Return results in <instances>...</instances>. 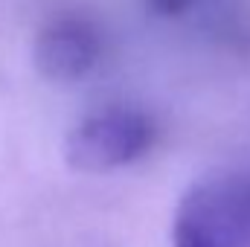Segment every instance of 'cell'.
<instances>
[{"label": "cell", "mask_w": 250, "mask_h": 247, "mask_svg": "<svg viewBox=\"0 0 250 247\" xmlns=\"http://www.w3.org/2000/svg\"><path fill=\"white\" fill-rule=\"evenodd\" d=\"M175 247H250V175L195 184L175 209Z\"/></svg>", "instance_id": "cell-1"}, {"label": "cell", "mask_w": 250, "mask_h": 247, "mask_svg": "<svg viewBox=\"0 0 250 247\" xmlns=\"http://www.w3.org/2000/svg\"><path fill=\"white\" fill-rule=\"evenodd\" d=\"M157 140V125L137 108H105L84 117L64 140V160L76 172H114L137 163Z\"/></svg>", "instance_id": "cell-2"}, {"label": "cell", "mask_w": 250, "mask_h": 247, "mask_svg": "<svg viewBox=\"0 0 250 247\" xmlns=\"http://www.w3.org/2000/svg\"><path fill=\"white\" fill-rule=\"evenodd\" d=\"M102 53L99 32L90 21L67 15L47 23L32 47L35 70L50 82H79L84 79Z\"/></svg>", "instance_id": "cell-3"}, {"label": "cell", "mask_w": 250, "mask_h": 247, "mask_svg": "<svg viewBox=\"0 0 250 247\" xmlns=\"http://www.w3.org/2000/svg\"><path fill=\"white\" fill-rule=\"evenodd\" d=\"M146 3H148V9H151L154 15H160V18H178V15L187 12L195 0H146Z\"/></svg>", "instance_id": "cell-4"}]
</instances>
